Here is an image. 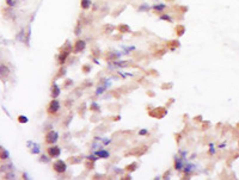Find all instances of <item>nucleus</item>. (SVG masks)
<instances>
[{
	"label": "nucleus",
	"instance_id": "2",
	"mask_svg": "<svg viewBox=\"0 0 239 180\" xmlns=\"http://www.w3.org/2000/svg\"><path fill=\"white\" fill-rule=\"evenodd\" d=\"M46 143L48 144H54L57 142V140H59V134L55 131V130H50L49 133H47L46 135Z\"/></svg>",
	"mask_w": 239,
	"mask_h": 180
},
{
	"label": "nucleus",
	"instance_id": "10",
	"mask_svg": "<svg viewBox=\"0 0 239 180\" xmlns=\"http://www.w3.org/2000/svg\"><path fill=\"white\" fill-rule=\"evenodd\" d=\"M60 91H61L60 87L54 82L53 86H52V96H53V98H56V97L60 94Z\"/></svg>",
	"mask_w": 239,
	"mask_h": 180
},
{
	"label": "nucleus",
	"instance_id": "6",
	"mask_svg": "<svg viewBox=\"0 0 239 180\" xmlns=\"http://www.w3.org/2000/svg\"><path fill=\"white\" fill-rule=\"evenodd\" d=\"M85 48H86V42H85V41H83V40H78L77 42L74 43L73 51H74L75 54H78V53H80V51H83Z\"/></svg>",
	"mask_w": 239,
	"mask_h": 180
},
{
	"label": "nucleus",
	"instance_id": "19",
	"mask_svg": "<svg viewBox=\"0 0 239 180\" xmlns=\"http://www.w3.org/2000/svg\"><path fill=\"white\" fill-rule=\"evenodd\" d=\"M18 121H19V123H27V122H28V118L24 117V116H19Z\"/></svg>",
	"mask_w": 239,
	"mask_h": 180
},
{
	"label": "nucleus",
	"instance_id": "20",
	"mask_svg": "<svg viewBox=\"0 0 239 180\" xmlns=\"http://www.w3.org/2000/svg\"><path fill=\"white\" fill-rule=\"evenodd\" d=\"M80 27H81V25L78 23V25H77V28H75V35H77V36H79V32H80Z\"/></svg>",
	"mask_w": 239,
	"mask_h": 180
},
{
	"label": "nucleus",
	"instance_id": "15",
	"mask_svg": "<svg viewBox=\"0 0 239 180\" xmlns=\"http://www.w3.org/2000/svg\"><path fill=\"white\" fill-rule=\"evenodd\" d=\"M8 158V153L5 150V149H1V150H0V160H6Z\"/></svg>",
	"mask_w": 239,
	"mask_h": 180
},
{
	"label": "nucleus",
	"instance_id": "7",
	"mask_svg": "<svg viewBox=\"0 0 239 180\" xmlns=\"http://www.w3.org/2000/svg\"><path fill=\"white\" fill-rule=\"evenodd\" d=\"M47 151H48L50 158H59L60 154H61V149L59 147H55V146L54 147H49L47 149Z\"/></svg>",
	"mask_w": 239,
	"mask_h": 180
},
{
	"label": "nucleus",
	"instance_id": "4",
	"mask_svg": "<svg viewBox=\"0 0 239 180\" xmlns=\"http://www.w3.org/2000/svg\"><path fill=\"white\" fill-rule=\"evenodd\" d=\"M59 110H60V101L56 100V99H53L48 105V113L55 114V113L59 112Z\"/></svg>",
	"mask_w": 239,
	"mask_h": 180
},
{
	"label": "nucleus",
	"instance_id": "21",
	"mask_svg": "<svg viewBox=\"0 0 239 180\" xmlns=\"http://www.w3.org/2000/svg\"><path fill=\"white\" fill-rule=\"evenodd\" d=\"M147 133H148V131H147V130H146V129H142V130H141V131H140V133H139V134H140V135H146V134H147Z\"/></svg>",
	"mask_w": 239,
	"mask_h": 180
},
{
	"label": "nucleus",
	"instance_id": "3",
	"mask_svg": "<svg viewBox=\"0 0 239 180\" xmlns=\"http://www.w3.org/2000/svg\"><path fill=\"white\" fill-rule=\"evenodd\" d=\"M53 168L55 172L57 173H65L66 170H67V165L65 161H62V160H56L53 165Z\"/></svg>",
	"mask_w": 239,
	"mask_h": 180
},
{
	"label": "nucleus",
	"instance_id": "9",
	"mask_svg": "<svg viewBox=\"0 0 239 180\" xmlns=\"http://www.w3.org/2000/svg\"><path fill=\"white\" fill-rule=\"evenodd\" d=\"M117 29H118V31H120L121 33H127V32H130V28L128 27L127 24H120L118 27H117Z\"/></svg>",
	"mask_w": 239,
	"mask_h": 180
},
{
	"label": "nucleus",
	"instance_id": "11",
	"mask_svg": "<svg viewBox=\"0 0 239 180\" xmlns=\"http://www.w3.org/2000/svg\"><path fill=\"white\" fill-rule=\"evenodd\" d=\"M96 155H97V156H99L100 159H108L110 154H109V151H108V150H104V149H102V150L97 151V153H96Z\"/></svg>",
	"mask_w": 239,
	"mask_h": 180
},
{
	"label": "nucleus",
	"instance_id": "14",
	"mask_svg": "<svg viewBox=\"0 0 239 180\" xmlns=\"http://www.w3.org/2000/svg\"><path fill=\"white\" fill-rule=\"evenodd\" d=\"M175 167H176V170H182V167H183V162H182V159H179V158H177L176 159V161H175Z\"/></svg>",
	"mask_w": 239,
	"mask_h": 180
},
{
	"label": "nucleus",
	"instance_id": "8",
	"mask_svg": "<svg viewBox=\"0 0 239 180\" xmlns=\"http://www.w3.org/2000/svg\"><path fill=\"white\" fill-rule=\"evenodd\" d=\"M92 6V1L91 0H80V7L83 10H89Z\"/></svg>",
	"mask_w": 239,
	"mask_h": 180
},
{
	"label": "nucleus",
	"instance_id": "17",
	"mask_svg": "<svg viewBox=\"0 0 239 180\" xmlns=\"http://www.w3.org/2000/svg\"><path fill=\"white\" fill-rule=\"evenodd\" d=\"M159 18H160L161 20H166V22H170V23L172 22V18H171L169 15H161Z\"/></svg>",
	"mask_w": 239,
	"mask_h": 180
},
{
	"label": "nucleus",
	"instance_id": "1",
	"mask_svg": "<svg viewBox=\"0 0 239 180\" xmlns=\"http://www.w3.org/2000/svg\"><path fill=\"white\" fill-rule=\"evenodd\" d=\"M10 75H11V70L8 66L3 62H0V80H3L5 82L10 78Z\"/></svg>",
	"mask_w": 239,
	"mask_h": 180
},
{
	"label": "nucleus",
	"instance_id": "5",
	"mask_svg": "<svg viewBox=\"0 0 239 180\" xmlns=\"http://www.w3.org/2000/svg\"><path fill=\"white\" fill-rule=\"evenodd\" d=\"M69 54H71V48L62 49V51L59 55V63L60 65H64V63L66 62V60H67V57L69 56Z\"/></svg>",
	"mask_w": 239,
	"mask_h": 180
},
{
	"label": "nucleus",
	"instance_id": "12",
	"mask_svg": "<svg viewBox=\"0 0 239 180\" xmlns=\"http://www.w3.org/2000/svg\"><path fill=\"white\" fill-rule=\"evenodd\" d=\"M176 33H177V36H183L184 35V32H185V27L184 25H182V24H179V25H177L176 27Z\"/></svg>",
	"mask_w": 239,
	"mask_h": 180
},
{
	"label": "nucleus",
	"instance_id": "13",
	"mask_svg": "<svg viewBox=\"0 0 239 180\" xmlns=\"http://www.w3.org/2000/svg\"><path fill=\"white\" fill-rule=\"evenodd\" d=\"M152 8L156 11V12H161V11H164L166 8V5L165 4H157L154 6H152Z\"/></svg>",
	"mask_w": 239,
	"mask_h": 180
},
{
	"label": "nucleus",
	"instance_id": "16",
	"mask_svg": "<svg viewBox=\"0 0 239 180\" xmlns=\"http://www.w3.org/2000/svg\"><path fill=\"white\" fill-rule=\"evenodd\" d=\"M18 3V0H6V4L10 6V7H15Z\"/></svg>",
	"mask_w": 239,
	"mask_h": 180
},
{
	"label": "nucleus",
	"instance_id": "18",
	"mask_svg": "<svg viewBox=\"0 0 239 180\" xmlns=\"http://www.w3.org/2000/svg\"><path fill=\"white\" fill-rule=\"evenodd\" d=\"M137 165H136V162H134V163H132L130 166H127V171H135V167H136Z\"/></svg>",
	"mask_w": 239,
	"mask_h": 180
}]
</instances>
